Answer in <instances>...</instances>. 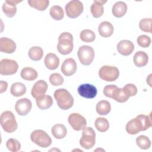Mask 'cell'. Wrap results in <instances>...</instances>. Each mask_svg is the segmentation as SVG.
I'll return each instance as SVG.
<instances>
[{"label":"cell","mask_w":152,"mask_h":152,"mask_svg":"<svg viewBox=\"0 0 152 152\" xmlns=\"http://www.w3.org/2000/svg\"><path fill=\"white\" fill-rule=\"evenodd\" d=\"M53 96L58 106L61 109L68 110L73 106L74 98L66 89L59 88L55 90Z\"/></svg>","instance_id":"1"},{"label":"cell","mask_w":152,"mask_h":152,"mask_svg":"<svg viewBox=\"0 0 152 152\" xmlns=\"http://www.w3.org/2000/svg\"><path fill=\"white\" fill-rule=\"evenodd\" d=\"M73 36L69 32L61 33L58 37L57 49L58 52L64 55L69 54L73 49Z\"/></svg>","instance_id":"2"},{"label":"cell","mask_w":152,"mask_h":152,"mask_svg":"<svg viewBox=\"0 0 152 152\" xmlns=\"http://www.w3.org/2000/svg\"><path fill=\"white\" fill-rule=\"evenodd\" d=\"M0 122L4 131L8 133L14 132L18 127L15 116L11 111L3 112L1 115Z\"/></svg>","instance_id":"3"},{"label":"cell","mask_w":152,"mask_h":152,"mask_svg":"<svg viewBox=\"0 0 152 152\" xmlns=\"http://www.w3.org/2000/svg\"><path fill=\"white\" fill-rule=\"evenodd\" d=\"M30 139L33 142L42 148H46L52 144V139L44 131L37 129L33 131L30 135Z\"/></svg>","instance_id":"4"},{"label":"cell","mask_w":152,"mask_h":152,"mask_svg":"<svg viewBox=\"0 0 152 152\" xmlns=\"http://www.w3.org/2000/svg\"><path fill=\"white\" fill-rule=\"evenodd\" d=\"M96 142V133L91 127L83 129L82 137L80 140V145L87 150L91 148Z\"/></svg>","instance_id":"5"},{"label":"cell","mask_w":152,"mask_h":152,"mask_svg":"<svg viewBox=\"0 0 152 152\" xmlns=\"http://www.w3.org/2000/svg\"><path fill=\"white\" fill-rule=\"evenodd\" d=\"M80 62L84 65H89L94 58V50L93 48L87 45H83L79 48L77 52Z\"/></svg>","instance_id":"6"},{"label":"cell","mask_w":152,"mask_h":152,"mask_svg":"<svg viewBox=\"0 0 152 152\" xmlns=\"http://www.w3.org/2000/svg\"><path fill=\"white\" fill-rule=\"evenodd\" d=\"M99 75L103 80L112 82L118 79L119 75V71L116 66L104 65L99 69Z\"/></svg>","instance_id":"7"},{"label":"cell","mask_w":152,"mask_h":152,"mask_svg":"<svg viewBox=\"0 0 152 152\" xmlns=\"http://www.w3.org/2000/svg\"><path fill=\"white\" fill-rule=\"evenodd\" d=\"M83 3L78 0L69 1L65 7L66 15L71 18H75L80 15L83 12Z\"/></svg>","instance_id":"8"},{"label":"cell","mask_w":152,"mask_h":152,"mask_svg":"<svg viewBox=\"0 0 152 152\" xmlns=\"http://www.w3.org/2000/svg\"><path fill=\"white\" fill-rule=\"evenodd\" d=\"M18 68L17 62L12 59H3L0 62V73L3 75H10L17 72Z\"/></svg>","instance_id":"9"},{"label":"cell","mask_w":152,"mask_h":152,"mask_svg":"<svg viewBox=\"0 0 152 152\" xmlns=\"http://www.w3.org/2000/svg\"><path fill=\"white\" fill-rule=\"evenodd\" d=\"M68 121L71 127L75 131H80L86 128L87 121L81 115L73 113L69 115Z\"/></svg>","instance_id":"10"},{"label":"cell","mask_w":152,"mask_h":152,"mask_svg":"<svg viewBox=\"0 0 152 152\" xmlns=\"http://www.w3.org/2000/svg\"><path fill=\"white\" fill-rule=\"evenodd\" d=\"M32 104L31 101L27 98H23L18 100L15 104V109L20 116L27 115L31 109Z\"/></svg>","instance_id":"11"},{"label":"cell","mask_w":152,"mask_h":152,"mask_svg":"<svg viewBox=\"0 0 152 152\" xmlns=\"http://www.w3.org/2000/svg\"><path fill=\"white\" fill-rule=\"evenodd\" d=\"M78 94L86 99H93L97 95V89L95 86L90 84H83L77 89Z\"/></svg>","instance_id":"12"},{"label":"cell","mask_w":152,"mask_h":152,"mask_svg":"<svg viewBox=\"0 0 152 152\" xmlns=\"http://www.w3.org/2000/svg\"><path fill=\"white\" fill-rule=\"evenodd\" d=\"M62 72L66 77H69L75 74L77 70V64L75 61L71 58L66 59L61 66Z\"/></svg>","instance_id":"13"},{"label":"cell","mask_w":152,"mask_h":152,"mask_svg":"<svg viewBox=\"0 0 152 152\" xmlns=\"http://www.w3.org/2000/svg\"><path fill=\"white\" fill-rule=\"evenodd\" d=\"M48 88L47 83L44 80H39L36 82L33 86L31 91V96L33 98L36 99L38 97L43 95L46 92Z\"/></svg>","instance_id":"14"},{"label":"cell","mask_w":152,"mask_h":152,"mask_svg":"<svg viewBox=\"0 0 152 152\" xmlns=\"http://www.w3.org/2000/svg\"><path fill=\"white\" fill-rule=\"evenodd\" d=\"M118 52L124 56L131 55L134 50V45L132 42L128 40H122L117 45Z\"/></svg>","instance_id":"15"},{"label":"cell","mask_w":152,"mask_h":152,"mask_svg":"<svg viewBox=\"0 0 152 152\" xmlns=\"http://www.w3.org/2000/svg\"><path fill=\"white\" fill-rule=\"evenodd\" d=\"M16 49V44L14 40L8 37L0 39V50L6 53H12Z\"/></svg>","instance_id":"16"},{"label":"cell","mask_w":152,"mask_h":152,"mask_svg":"<svg viewBox=\"0 0 152 152\" xmlns=\"http://www.w3.org/2000/svg\"><path fill=\"white\" fill-rule=\"evenodd\" d=\"M21 1L8 0L5 1L2 5V11L5 15L9 18L13 17L17 12L16 4Z\"/></svg>","instance_id":"17"},{"label":"cell","mask_w":152,"mask_h":152,"mask_svg":"<svg viewBox=\"0 0 152 152\" xmlns=\"http://www.w3.org/2000/svg\"><path fill=\"white\" fill-rule=\"evenodd\" d=\"M126 131L131 135H135L140 131H142L141 124L137 117L131 119L126 124Z\"/></svg>","instance_id":"18"},{"label":"cell","mask_w":152,"mask_h":152,"mask_svg":"<svg viewBox=\"0 0 152 152\" xmlns=\"http://www.w3.org/2000/svg\"><path fill=\"white\" fill-rule=\"evenodd\" d=\"M44 62L46 67L50 70L56 69L59 65V58L53 53L47 54L45 58Z\"/></svg>","instance_id":"19"},{"label":"cell","mask_w":152,"mask_h":152,"mask_svg":"<svg viewBox=\"0 0 152 152\" xmlns=\"http://www.w3.org/2000/svg\"><path fill=\"white\" fill-rule=\"evenodd\" d=\"M37 106L42 110H46L51 107L53 104V99L49 95L43 94L36 99Z\"/></svg>","instance_id":"20"},{"label":"cell","mask_w":152,"mask_h":152,"mask_svg":"<svg viewBox=\"0 0 152 152\" xmlns=\"http://www.w3.org/2000/svg\"><path fill=\"white\" fill-rule=\"evenodd\" d=\"M106 2V1L103 0H96L93 2L90 7V11L93 17L99 18L103 15L104 12L103 4Z\"/></svg>","instance_id":"21"},{"label":"cell","mask_w":152,"mask_h":152,"mask_svg":"<svg viewBox=\"0 0 152 152\" xmlns=\"http://www.w3.org/2000/svg\"><path fill=\"white\" fill-rule=\"evenodd\" d=\"M100 35L103 37H108L113 33L114 28L112 24L108 21L102 22L98 27Z\"/></svg>","instance_id":"22"},{"label":"cell","mask_w":152,"mask_h":152,"mask_svg":"<svg viewBox=\"0 0 152 152\" xmlns=\"http://www.w3.org/2000/svg\"><path fill=\"white\" fill-rule=\"evenodd\" d=\"M148 61V56L144 51H138L134 56V63L138 67L145 66Z\"/></svg>","instance_id":"23"},{"label":"cell","mask_w":152,"mask_h":152,"mask_svg":"<svg viewBox=\"0 0 152 152\" xmlns=\"http://www.w3.org/2000/svg\"><path fill=\"white\" fill-rule=\"evenodd\" d=\"M112 10V14L115 17L120 18L126 14L127 11V5L125 2L119 1L113 5Z\"/></svg>","instance_id":"24"},{"label":"cell","mask_w":152,"mask_h":152,"mask_svg":"<svg viewBox=\"0 0 152 152\" xmlns=\"http://www.w3.org/2000/svg\"><path fill=\"white\" fill-rule=\"evenodd\" d=\"M51 132L56 139H62L66 135L67 130L64 125L57 124L53 126L51 129Z\"/></svg>","instance_id":"25"},{"label":"cell","mask_w":152,"mask_h":152,"mask_svg":"<svg viewBox=\"0 0 152 152\" xmlns=\"http://www.w3.org/2000/svg\"><path fill=\"white\" fill-rule=\"evenodd\" d=\"M20 75L21 78L27 81H33L37 78V72L33 68L25 67L21 71Z\"/></svg>","instance_id":"26"},{"label":"cell","mask_w":152,"mask_h":152,"mask_svg":"<svg viewBox=\"0 0 152 152\" xmlns=\"http://www.w3.org/2000/svg\"><path fill=\"white\" fill-rule=\"evenodd\" d=\"M10 92L12 96L15 97H20L26 93V87L24 84L21 83H14L11 87Z\"/></svg>","instance_id":"27"},{"label":"cell","mask_w":152,"mask_h":152,"mask_svg":"<svg viewBox=\"0 0 152 152\" xmlns=\"http://www.w3.org/2000/svg\"><path fill=\"white\" fill-rule=\"evenodd\" d=\"M96 108L97 113L100 115H106L111 110L110 104L107 100L99 101L97 103Z\"/></svg>","instance_id":"28"},{"label":"cell","mask_w":152,"mask_h":152,"mask_svg":"<svg viewBox=\"0 0 152 152\" xmlns=\"http://www.w3.org/2000/svg\"><path fill=\"white\" fill-rule=\"evenodd\" d=\"M129 96L124 88H117L115 91L112 99L119 103L126 102Z\"/></svg>","instance_id":"29"},{"label":"cell","mask_w":152,"mask_h":152,"mask_svg":"<svg viewBox=\"0 0 152 152\" xmlns=\"http://www.w3.org/2000/svg\"><path fill=\"white\" fill-rule=\"evenodd\" d=\"M28 54L29 58L31 60L34 61H38L42 58L43 50L42 48L39 46H33L29 49Z\"/></svg>","instance_id":"30"},{"label":"cell","mask_w":152,"mask_h":152,"mask_svg":"<svg viewBox=\"0 0 152 152\" xmlns=\"http://www.w3.org/2000/svg\"><path fill=\"white\" fill-rule=\"evenodd\" d=\"M27 2L31 7H33L38 11L45 10L49 4V1L48 0H29Z\"/></svg>","instance_id":"31"},{"label":"cell","mask_w":152,"mask_h":152,"mask_svg":"<svg viewBox=\"0 0 152 152\" xmlns=\"http://www.w3.org/2000/svg\"><path fill=\"white\" fill-rule=\"evenodd\" d=\"M96 128L101 132H106L109 128V124L108 121L103 117L97 118L94 122Z\"/></svg>","instance_id":"32"},{"label":"cell","mask_w":152,"mask_h":152,"mask_svg":"<svg viewBox=\"0 0 152 152\" xmlns=\"http://www.w3.org/2000/svg\"><path fill=\"white\" fill-rule=\"evenodd\" d=\"M51 17L55 20H61L64 17V12L62 8L59 5L52 6L49 11Z\"/></svg>","instance_id":"33"},{"label":"cell","mask_w":152,"mask_h":152,"mask_svg":"<svg viewBox=\"0 0 152 152\" xmlns=\"http://www.w3.org/2000/svg\"><path fill=\"white\" fill-rule=\"evenodd\" d=\"M136 144L141 149L147 150L151 146V141L145 135H140L136 138Z\"/></svg>","instance_id":"34"},{"label":"cell","mask_w":152,"mask_h":152,"mask_svg":"<svg viewBox=\"0 0 152 152\" xmlns=\"http://www.w3.org/2000/svg\"><path fill=\"white\" fill-rule=\"evenodd\" d=\"M80 37L81 40L84 42H92L95 40L96 35L92 30L85 29L80 33Z\"/></svg>","instance_id":"35"},{"label":"cell","mask_w":152,"mask_h":152,"mask_svg":"<svg viewBox=\"0 0 152 152\" xmlns=\"http://www.w3.org/2000/svg\"><path fill=\"white\" fill-rule=\"evenodd\" d=\"M137 118L140 120L142 128V131L148 129L152 125L151 119L150 115H139L137 116Z\"/></svg>","instance_id":"36"},{"label":"cell","mask_w":152,"mask_h":152,"mask_svg":"<svg viewBox=\"0 0 152 152\" xmlns=\"http://www.w3.org/2000/svg\"><path fill=\"white\" fill-rule=\"evenodd\" d=\"M6 146L7 148L12 152H17L21 148V144L20 142L14 138H10L6 142Z\"/></svg>","instance_id":"37"},{"label":"cell","mask_w":152,"mask_h":152,"mask_svg":"<svg viewBox=\"0 0 152 152\" xmlns=\"http://www.w3.org/2000/svg\"><path fill=\"white\" fill-rule=\"evenodd\" d=\"M63 77L59 73H53L49 77L50 83L54 86H59L64 83Z\"/></svg>","instance_id":"38"},{"label":"cell","mask_w":152,"mask_h":152,"mask_svg":"<svg viewBox=\"0 0 152 152\" xmlns=\"http://www.w3.org/2000/svg\"><path fill=\"white\" fill-rule=\"evenodd\" d=\"M151 18H143L141 20L139 23V27L141 30L144 32H148L151 33Z\"/></svg>","instance_id":"39"},{"label":"cell","mask_w":152,"mask_h":152,"mask_svg":"<svg viewBox=\"0 0 152 152\" xmlns=\"http://www.w3.org/2000/svg\"><path fill=\"white\" fill-rule=\"evenodd\" d=\"M137 42L140 46L145 48L148 47L150 45L151 40L149 36L143 34L138 37Z\"/></svg>","instance_id":"40"},{"label":"cell","mask_w":152,"mask_h":152,"mask_svg":"<svg viewBox=\"0 0 152 152\" xmlns=\"http://www.w3.org/2000/svg\"><path fill=\"white\" fill-rule=\"evenodd\" d=\"M118 87L116 85H107L103 88V94L105 96L110 98H112L113 93Z\"/></svg>","instance_id":"41"},{"label":"cell","mask_w":152,"mask_h":152,"mask_svg":"<svg viewBox=\"0 0 152 152\" xmlns=\"http://www.w3.org/2000/svg\"><path fill=\"white\" fill-rule=\"evenodd\" d=\"M129 97L134 96L137 93V87L133 84H127L123 87Z\"/></svg>","instance_id":"42"},{"label":"cell","mask_w":152,"mask_h":152,"mask_svg":"<svg viewBox=\"0 0 152 152\" xmlns=\"http://www.w3.org/2000/svg\"><path fill=\"white\" fill-rule=\"evenodd\" d=\"M0 85H1L0 86V88H1L0 93H2L7 90V87H8V83L6 81H4L1 80L0 82Z\"/></svg>","instance_id":"43"}]
</instances>
